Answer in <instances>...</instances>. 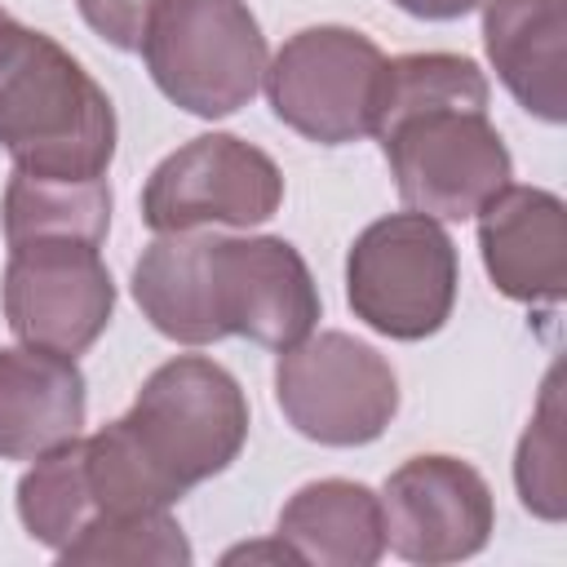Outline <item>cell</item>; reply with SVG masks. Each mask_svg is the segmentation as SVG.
<instances>
[{
	"instance_id": "1",
	"label": "cell",
	"mask_w": 567,
	"mask_h": 567,
	"mask_svg": "<svg viewBox=\"0 0 567 567\" xmlns=\"http://www.w3.org/2000/svg\"><path fill=\"white\" fill-rule=\"evenodd\" d=\"M133 301L177 346L248 337L288 350L319 323L315 275L279 235H155L133 266Z\"/></svg>"
},
{
	"instance_id": "2",
	"label": "cell",
	"mask_w": 567,
	"mask_h": 567,
	"mask_svg": "<svg viewBox=\"0 0 567 567\" xmlns=\"http://www.w3.org/2000/svg\"><path fill=\"white\" fill-rule=\"evenodd\" d=\"M487 93L483 66L465 53L385 58L372 137L408 208L465 221L509 186L514 159L487 120Z\"/></svg>"
},
{
	"instance_id": "3",
	"label": "cell",
	"mask_w": 567,
	"mask_h": 567,
	"mask_svg": "<svg viewBox=\"0 0 567 567\" xmlns=\"http://www.w3.org/2000/svg\"><path fill=\"white\" fill-rule=\"evenodd\" d=\"M0 151L40 177H106L115 106L106 89L44 31L22 27L0 62Z\"/></svg>"
},
{
	"instance_id": "4",
	"label": "cell",
	"mask_w": 567,
	"mask_h": 567,
	"mask_svg": "<svg viewBox=\"0 0 567 567\" xmlns=\"http://www.w3.org/2000/svg\"><path fill=\"white\" fill-rule=\"evenodd\" d=\"M115 421L177 501L221 474L248 443L244 385L208 354H177L159 363L142 381L133 408Z\"/></svg>"
},
{
	"instance_id": "5",
	"label": "cell",
	"mask_w": 567,
	"mask_h": 567,
	"mask_svg": "<svg viewBox=\"0 0 567 567\" xmlns=\"http://www.w3.org/2000/svg\"><path fill=\"white\" fill-rule=\"evenodd\" d=\"M137 53L155 89L199 120L248 106L270 62L248 0H159Z\"/></svg>"
},
{
	"instance_id": "6",
	"label": "cell",
	"mask_w": 567,
	"mask_h": 567,
	"mask_svg": "<svg viewBox=\"0 0 567 567\" xmlns=\"http://www.w3.org/2000/svg\"><path fill=\"white\" fill-rule=\"evenodd\" d=\"M461 261L443 221L408 208L363 226L346 252V301L354 319L390 341L434 337L456 306Z\"/></svg>"
},
{
	"instance_id": "7",
	"label": "cell",
	"mask_w": 567,
	"mask_h": 567,
	"mask_svg": "<svg viewBox=\"0 0 567 567\" xmlns=\"http://www.w3.org/2000/svg\"><path fill=\"white\" fill-rule=\"evenodd\" d=\"M275 399L301 439L323 447H363L394 421L399 377L377 346L328 328L279 350Z\"/></svg>"
},
{
	"instance_id": "8",
	"label": "cell",
	"mask_w": 567,
	"mask_h": 567,
	"mask_svg": "<svg viewBox=\"0 0 567 567\" xmlns=\"http://www.w3.org/2000/svg\"><path fill=\"white\" fill-rule=\"evenodd\" d=\"M385 53L372 35L354 27H306L279 44L266 62L261 89L292 133L319 146H346L372 137L377 89H381Z\"/></svg>"
},
{
	"instance_id": "9",
	"label": "cell",
	"mask_w": 567,
	"mask_h": 567,
	"mask_svg": "<svg viewBox=\"0 0 567 567\" xmlns=\"http://www.w3.org/2000/svg\"><path fill=\"white\" fill-rule=\"evenodd\" d=\"M284 173L279 164L235 137V133H199L173 155H164L142 186V221L155 235L230 226L248 230L279 213Z\"/></svg>"
},
{
	"instance_id": "10",
	"label": "cell",
	"mask_w": 567,
	"mask_h": 567,
	"mask_svg": "<svg viewBox=\"0 0 567 567\" xmlns=\"http://www.w3.org/2000/svg\"><path fill=\"white\" fill-rule=\"evenodd\" d=\"M4 319L22 346L53 354H84L115 315V279L102 244L84 239H27L4 261Z\"/></svg>"
},
{
	"instance_id": "11",
	"label": "cell",
	"mask_w": 567,
	"mask_h": 567,
	"mask_svg": "<svg viewBox=\"0 0 567 567\" xmlns=\"http://www.w3.org/2000/svg\"><path fill=\"white\" fill-rule=\"evenodd\" d=\"M385 549L416 567H443L474 558L496 527V501L487 478L443 452L408 456L381 487Z\"/></svg>"
},
{
	"instance_id": "12",
	"label": "cell",
	"mask_w": 567,
	"mask_h": 567,
	"mask_svg": "<svg viewBox=\"0 0 567 567\" xmlns=\"http://www.w3.org/2000/svg\"><path fill=\"white\" fill-rule=\"evenodd\" d=\"M474 217L496 292L523 306H558L567 288V204L545 186L509 182Z\"/></svg>"
},
{
	"instance_id": "13",
	"label": "cell",
	"mask_w": 567,
	"mask_h": 567,
	"mask_svg": "<svg viewBox=\"0 0 567 567\" xmlns=\"http://www.w3.org/2000/svg\"><path fill=\"white\" fill-rule=\"evenodd\" d=\"M89 412V385L71 354L40 346L0 350V461H35L71 443Z\"/></svg>"
},
{
	"instance_id": "14",
	"label": "cell",
	"mask_w": 567,
	"mask_h": 567,
	"mask_svg": "<svg viewBox=\"0 0 567 567\" xmlns=\"http://www.w3.org/2000/svg\"><path fill=\"white\" fill-rule=\"evenodd\" d=\"M483 44L509 97L545 120H567V0H483Z\"/></svg>"
},
{
	"instance_id": "15",
	"label": "cell",
	"mask_w": 567,
	"mask_h": 567,
	"mask_svg": "<svg viewBox=\"0 0 567 567\" xmlns=\"http://www.w3.org/2000/svg\"><path fill=\"white\" fill-rule=\"evenodd\" d=\"M275 536L310 567H372L385 554L381 496L354 478H315L284 501Z\"/></svg>"
},
{
	"instance_id": "16",
	"label": "cell",
	"mask_w": 567,
	"mask_h": 567,
	"mask_svg": "<svg viewBox=\"0 0 567 567\" xmlns=\"http://www.w3.org/2000/svg\"><path fill=\"white\" fill-rule=\"evenodd\" d=\"M111 182L106 177H40L13 168L4 186V239L27 244V239H84L102 244L111 230Z\"/></svg>"
},
{
	"instance_id": "17",
	"label": "cell",
	"mask_w": 567,
	"mask_h": 567,
	"mask_svg": "<svg viewBox=\"0 0 567 567\" xmlns=\"http://www.w3.org/2000/svg\"><path fill=\"white\" fill-rule=\"evenodd\" d=\"M18 518L27 536L44 549H66L93 518V492L84 474V439L75 434L71 443L35 456V465L18 478Z\"/></svg>"
},
{
	"instance_id": "18",
	"label": "cell",
	"mask_w": 567,
	"mask_h": 567,
	"mask_svg": "<svg viewBox=\"0 0 567 567\" xmlns=\"http://www.w3.org/2000/svg\"><path fill=\"white\" fill-rule=\"evenodd\" d=\"M190 540L182 523L168 509L146 514H102L93 518L66 549H58V563H159V567H186Z\"/></svg>"
},
{
	"instance_id": "19",
	"label": "cell",
	"mask_w": 567,
	"mask_h": 567,
	"mask_svg": "<svg viewBox=\"0 0 567 567\" xmlns=\"http://www.w3.org/2000/svg\"><path fill=\"white\" fill-rule=\"evenodd\" d=\"M514 487L523 509L545 523H563L567 487H563V403H558V368L545 377L540 403L514 452Z\"/></svg>"
},
{
	"instance_id": "20",
	"label": "cell",
	"mask_w": 567,
	"mask_h": 567,
	"mask_svg": "<svg viewBox=\"0 0 567 567\" xmlns=\"http://www.w3.org/2000/svg\"><path fill=\"white\" fill-rule=\"evenodd\" d=\"M155 4L159 0H75V9L89 22V31L102 35L120 53H137L142 49V35H146V22H151Z\"/></svg>"
},
{
	"instance_id": "21",
	"label": "cell",
	"mask_w": 567,
	"mask_h": 567,
	"mask_svg": "<svg viewBox=\"0 0 567 567\" xmlns=\"http://www.w3.org/2000/svg\"><path fill=\"white\" fill-rule=\"evenodd\" d=\"M390 4H399L403 13L425 18V22H456V18L474 13L483 0H390Z\"/></svg>"
},
{
	"instance_id": "22",
	"label": "cell",
	"mask_w": 567,
	"mask_h": 567,
	"mask_svg": "<svg viewBox=\"0 0 567 567\" xmlns=\"http://www.w3.org/2000/svg\"><path fill=\"white\" fill-rule=\"evenodd\" d=\"M22 35V22L18 18H9L4 9H0V62L9 58V49H13V40Z\"/></svg>"
}]
</instances>
